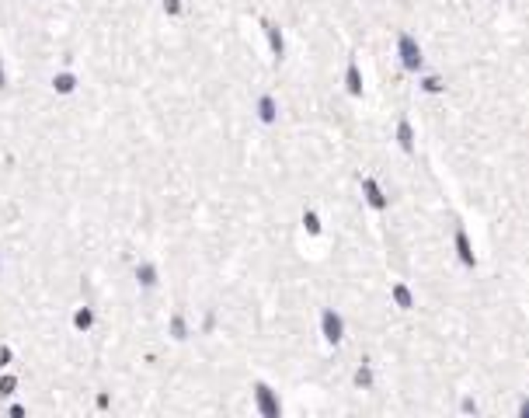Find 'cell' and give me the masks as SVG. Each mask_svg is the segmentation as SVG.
<instances>
[{
  "instance_id": "cell-20",
  "label": "cell",
  "mask_w": 529,
  "mask_h": 418,
  "mask_svg": "<svg viewBox=\"0 0 529 418\" xmlns=\"http://www.w3.org/2000/svg\"><path fill=\"white\" fill-rule=\"evenodd\" d=\"M11 359H14L11 345H0V366H11Z\"/></svg>"
},
{
  "instance_id": "cell-16",
  "label": "cell",
  "mask_w": 529,
  "mask_h": 418,
  "mask_svg": "<svg viewBox=\"0 0 529 418\" xmlns=\"http://www.w3.org/2000/svg\"><path fill=\"white\" fill-rule=\"evenodd\" d=\"M70 324H74L77 332H91V328L98 324V314H94V307H91V303L77 307V310H74V317H70Z\"/></svg>"
},
{
  "instance_id": "cell-18",
  "label": "cell",
  "mask_w": 529,
  "mask_h": 418,
  "mask_svg": "<svg viewBox=\"0 0 529 418\" xmlns=\"http://www.w3.org/2000/svg\"><path fill=\"white\" fill-rule=\"evenodd\" d=\"M14 390H18V376H14V373H4V376H0V397H11Z\"/></svg>"
},
{
  "instance_id": "cell-7",
  "label": "cell",
  "mask_w": 529,
  "mask_h": 418,
  "mask_svg": "<svg viewBox=\"0 0 529 418\" xmlns=\"http://www.w3.org/2000/svg\"><path fill=\"white\" fill-rule=\"evenodd\" d=\"M261 32H265V39H268L272 60H275V63H285V35H283V28H279L272 18H261Z\"/></svg>"
},
{
  "instance_id": "cell-15",
  "label": "cell",
  "mask_w": 529,
  "mask_h": 418,
  "mask_svg": "<svg viewBox=\"0 0 529 418\" xmlns=\"http://www.w3.org/2000/svg\"><path fill=\"white\" fill-rule=\"evenodd\" d=\"M352 383H355L359 390H372V387H376V370H372V359H363V363L355 366Z\"/></svg>"
},
{
  "instance_id": "cell-6",
  "label": "cell",
  "mask_w": 529,
  "mask_h": 418,
  "mask_svg": "<svg viewBox=\"0 0 529 418\" xmlns=\"http://www.w3.org/2000/svg\"><path fill=\"white\" fill-rule=\"evenodd\" d=\"M345 91H348V98H355V101L366 94V77H363L359 56H348V63H345Z\"/></svg>"
},
{
  "instance_id": "cell-5",
  "label": "cell",
  "mask_w": 529,
  "mask_h": 418,
  "mask_svg": "<svg viewBox=\"0 0 529 418\" xmlns=\"http://www.w3.org/2000/svg\"><path fill=\"white\" fill-rule=\"evenodd\" d=\"M453 248H456V258H460V265H463L467 272H474V269H477V254H474L470 234H467V227H463V223H456V230H453Z\"/></svg>"
},
{
  "instance_id": "cell-13",
  "label": "cell",
  "mask_w": 529,
  "mask_h": 418,
  "mask_svg": "<svg viewBox=\"0 0 529 418\" xmlns=\"http://www.w3.org/2000/svg\"><path fill=\"white\" fill-rule=\"evenodd\" d=\"M52 91H56V94H59V98H70V94H74V91H77V74H74V70H59V74H52Z\"/></svg>"
},
{
  "instance_id": "cell-11",
  "label": "cell",
  "mask_w": 529,
  "mask_h": 418,
  "mask_svg": "<svg viewBox=\"0 0 529 418\" xmlns=\"http://www.w3.org/2000/svg\"><path fill=\"white\" fill-rule=\"evenodd\" d=\"M390 303H394L397 310H414V290L407 286L404 279L390 283Z\"/></svg>"
},
{
  "instance_id": "cell-24",
  "label": "cell",
  "mask_w": 529,
  "mask_h": 418,
  "mask_svg": "<svg viewBox=\"0 0 529 418\" xmlns=\"http://www.w3.org/2000/svg\"><path fill=\"white\" fill-rule=\"evenodd\" d=\"M7 87V70H4V60H0V91Z\"/></svg>"
},
{
  "instance_id": "cell-10",
  "label": "cell",
  "mask_w": 529,
  "mask_h": 418,
  "mask_svg": "<svg viewBox=\"0 0 529 418\" xmlns=\"http://www.w3.org/2000/svg\"><path fill=\"white\" fill-rule=\"evenodd\" d=\"M394 140H397V147L404 150L407 157L414 154V147H418L414 140H418V136H414V125H411V115H401V119H397V125H394Z\"/></svg>"
},
{
  "instance_id": "cell-9",
  "label": "cell",
  "mask_w": 529,
  "mask_h": 418,
  "mask_svg": "<svg viewBox=\"0 0 529 418\" xmlns=\"http://www.w3.org/2000/svg\"><path fill=\"white\" fill-rule=\"evenodd\" d=\"M132 276H136V286L140 290H157V283H161V269H157V261H150V258H143L136 269H132Z\"/></svg>"
},
{
  "instance_id": "cell-14",
  "label": "cell",
  "mask_w": 529,
  "mask_h": 418,
  "mask_svg": "<svg viewBox=\"0 0 529 418\" xmlns=\"http://www.w3.org/2000/svg\"><path fill=\"white\" fill-rule=\"evenodd\" d=\"M414 77H418V91H421V94H432V98L446 94V81H443L439 74H425V70H421V74H414Z\"/></svg>"
},
{
  "instance_id": "cell-22",
  "label": "cell",
  "mask_w": 529,
  "mask_h": 418,
  "mask_svg": "<svg viewBox=\"0 0 529 418\" xmlns=\"http://www.w3.org/2000/svg\"><path fill=\"white\" fill-rule=\"evenodd\" d=\"M94 405H98V408H101V412H105V408H108V405H112V397H108V394H98V401H94Z\"/></svg>"
},
{
  "instance_id": "cell-25",
  "label": "cell",
  "mask_w": 529,
  "mask_h": 418,
  "mask_svg": "<svg viewBox=\"0 0 529 418\" xmlns=\"http://www.w3.org/2000/svg\"><path fill=\"white\" fill-rule=\"evenodd\" d=\"M494 4H501V0H494Z\"/></svg>"
},
{
  "instance_id": "cell-21",
  "label": "cell",
  "mask_w": 529,
  "mask_h": 418,
  "mask_svg": "<svg viewBox=\"0 0 529 418\" xmlns=\"http://www.w3.org/2000/svg\"><path fill=\"white\" fill-rule=\"evenodd\" d=\"M212 328H216V314L209 310V314H205V321H203V332H212Z\"/></svg>"
},
{
  "instance_id": "cell-23",
  "label": "cell",
  "mask_w": 529,
  "mask_h": 418,
  "mask_svg": "<svg viewBox=\"0 0 529 418\" xmlns=\"http://www.w3.org/2000/svg\"><path fill=\"white\" fill-rule=\"evenodd\" d=\"M460 408H463V412H477V401H474V397H463V405H460Z\"/></svg>"
},
{
  "instance_id": "cell-17",
  "label": "cell",
  "mask_w": 529,
  "mask_h": 418,
  "mask_svg": "<svg viewBox=\"0 0 529 418\" xmlns=\"http://www.w3.org/2000/svg\"><path fill=\"white\" fill-rule=\"evenodd\" d=\"M300 223H303V230L310 234V237H321L324 234V223H321V213L317 209H303V216H300Z\"/></svg>"
},
{
  "instance_id": "cell-12",
  "label": "cell",
  "mask_w": 529,
  "mask_h": 418,
  "mask_svg": "<svg viewBox=\"0 0 529 418\" xmlns=\"http://www.w3.org/2000/svg\"><path fill=\"white\" fill-rule=\"evenodd\" d=\"M167 334H171L174 341H188V334H192V324H188L185 310H171V317H167Z\"/></svg>"
},
{
  "instance_id": "cell-8",
  "label": "cell",
  "mask_w": 529,
  "mask_h": 418,
  "mask_svg": "<svg viewBox=\"0 0 529 418\" xmlns=\"http://www.w3.org/2000/svg\"><path fill=\"white\" fill-rule=\"evenodd\" d=\"M254 115H258V123H261V125H275V123H279V101H275V94H272V91H265V94H258V98H254Z\"/></svg>"
},
{
  "instance_id": "cell-3",
  "label": "cell",
  "mask_w": 529,
  "mask_h": 418,
  "mask_svg": "<svg viewBox=\"0 0 529 418\" xmlns=\"http://www.w3.org/2000/svg\"><path fill=\"white\" fill-rule=\"evenodd\" d=\"M359 192H363V203H366L372 213H387V209H390V196L383 192V185H380L372 174H363V178H359Z\"/></svg>"
},
{
  "instance_id": "cell-2",
  "label": "cell",
  "mask_w": 529,
  "mask_h": 418,
  "mask_svg": "<svg viewBox=\"0 0 529 418\" xmlns=\"http://www.w3.org/2000/svg\"><path fill=\"white\" fill-rule=\"evenodd\" d=\"M251 397H254V408H258L261 418H283V401H279V390H272V383L254 380L251 383Z\"/></svg>"
},
{
  "instance_id": "cell-4",
  "label": "cell",
  "mask_w": 529,
  "mask_h": 418,
  "mask_svg": "<svg viewBox=\"0 0 529 418\" xmlns=\"http://www.w3.org/2000/svg\"><path fill=\"white\" fill-rule=\"evenodd\" d=\"M321 338L327 345H341L345 341V317L334 307H321Z\"/></svg>"
},
{
  "instance_id": "cell-19",
  "label": "cell",
  "mask_w": 529,
  "mask_h": 418,
  "mask_svg": "<svg viewBox=\"0 0 529 418\" xmlns=\"http://www.w3.org/2000/svg\"><path fill=\"white\" fill-rule=\"evenodd\" d=\"M181 11H185L181 0H164V14H167V18H181Z\"/></svg>"
},
{
  "instance_id": "cell-1",
  "label": "cell",
  "mask_w": 529,
  "mask_h": 418,
  "mask_svg": "<svg viewBox=\"0 0 529 418\" xmlns=\"http://www.w3.org/2000/svg\"><path fill=\"white\" fill-rule=\"evenodd\" d=\"M397 60H401V70L411 77L425 70V49L411 32H397Z\"/></svg>"
}]
</instances>
